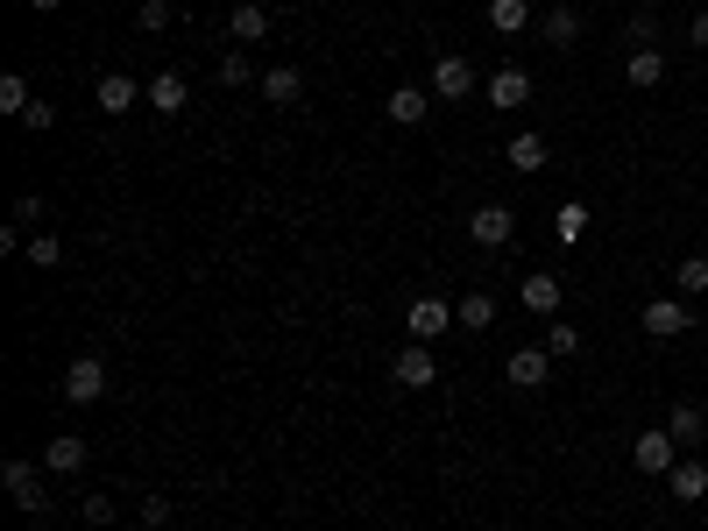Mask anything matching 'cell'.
Listing matches in <instances>:
<instances>
[{"instance_id":"32","label":"cell","mask_w":708,"mask_h":531,"mask_svg":"<svg viewBox=\"0 0 708 531\" xmlns=\"http://www.w3.org/2000/svg\"><path fill=\"white\" fill-rule=\"evenodd\" d=\"M79 518H86L92 531H107V524H113V497H86V503H79Z\"/></svg>"},{"instance_id":"10","label":"cell","mask_w":708,"mask_h":531,"mask_svg":"<svg viewBox=\"0 0 708 531\" xmlns=\"http://www.w3.org/2000/svg\"><path fill=\"white\" fill-rule=\"evenodd\" d=\"M546 375H552V354H546V348H518V354L503 362V383H510V390H539Z\"/></svg>"},{"instance_id":"39","label":"cell","mask_w":708,"mask_h":531,"mask_svg":"<svg viewBox=\"0 0 708 531\" xmlns=\"http://www.w3.org/2000/svg\"><path fill=\"white\" fill-rule=\"evenodd\" d=\"M100 8H107V0H100Z\"/></svg>"},{"instance_id":"4","label":"cell","mask_w":708,"mask_h":531,"mask_svg":"<svg viewBox=\"0 0 708 531\" xmlns=\"http://www.w3.org/2000/svg\"><path fill=\"white\" fill-rule=\"evenodd\" d=\"M447 327H461V312H453L447 298H411V312H405V333L411 340H426V348H432Z\"/></svg>"},{"instance_id":"38","label":"cell","mask_w":708,"mask_h":531,"mask_svg":"<svg viewBox=\"0 0 708 531\" xmlns=\"http://www.w3.org/2000/svg\"><path fill=\"white\" fill-rule=\"evenodd\" d=\"M29 8H36V14H57V8H64V0H29Z\"/></svg>"},{"instance_id":"15","label":"cell","mask_w":708,"mask_h":531,"mask_svg":"<svg viewBox=\"0 0 708 531\" xmlns=\"http://www.w3.org/2000/svg\"><path fill=\"white\" fill-rule=\"evenodd\" d=\"M624 79L638 86V92H652V86H666V50L659 43H645V50H630V64H624Z\"/></svg>"},{"instance_id":"22","label":"cell","mask_w":708,"mask_h":531,"mask_svg":"<svg viewBox=\"0 0 708 531\" xmlns=\"http://www.w3.org/2000/svg\"><path fill=\"white\" fill-rule=\"evenodd\" d=\"M489 29L496 36H525L531 29V0H489Z\"/></svg>"},{"instance_id":"3","label":"cell","mask_w":708,"mask_h":531,"mask_svg":"<svg viewBox=\"0 0 708 531\" xmlns=\"http://www.w3.org/2000/svg\"><path fill=\"white\" fill-rule=\"evenodd\" d=\"M390 383H397V390H432V383H439V362H432L426 340H411V348L390 354Z\"/></svg>"},{"instance_id":"27","label":"cell","mask_w":708,"mask_h":531,"mask_svg":"<svg viewBox=\"0 0 708 531\" xmlns=\"http://www.w3.org/2000/svg\"><path fill=\"white\" fill-rule=\"evenodd\" d=\"M0 113H14V121L29 113V79H22V71H8V79H0Z\"/></svg>"},{"instance_id":"7","label":"cell","mask_w":708,"mask_h":531,"mask_svg":"<svg viewBox=\"0 0 708 531\" xmlns=\"http://www.w3.org/2000/svg\"><path fill=\"white\" fill-rule=\"evenodd\" d=\"M638 327L652 333V340H680L687 327H695V319H687V298H652V305L638 312Z\"/></svg>"},{"instance_id":"6","label":"cell","mask_w":708,"mask_h":531,"mask_svg":"<svg viewBox=\"0 0 708 531\" xmlns=\"http://www.w3.org/2000/svg\"><path fill=\"white\" fill-rule=\"evenodd\" d=\"M510 234H518V213H510V206H475V213H468V241H475V249H503Z\"/></svg>"},{"instance_id":"14","label":"cell","mask_w":708,"mask_h":531,"mask_svg":"<svg viewBox=\"0 0 708 531\" xmlns=\"http://www.w3.org/2000/svg\"><path fill=\"white\" fill-rule=\"evenodd\" d=\"M43 468H50V475H79V468H86V440H79V432L43 440Z\"/></svg>"},{"instance_id":"19","label":"cell","mask_w":708,"mask_h":531,"mask_svg":"<svg viewBox=\"0 0 708 531\" xmlns=\"http://www.w3.org/2000/svg\"><path fill=\"white\" fill-rule=\"evenodd\" d=\"M136 100H142V86L128 71H100V113H128Z\"/></svg>"},{"instance_id":"26","label":"cell","mask_w":708,"mask_h":531,"mask_svg":"<svg viewBox=\"0 0 708 531\" xmlns=\"http://www.w3.org/2000/svg\"><path fill=\"white\" fill-rule=\"evenodd\" d=\"M453 312H461V327H496V298L489 291H468Z\"/></svg>"},{"instance_id":"34","label":"cell","mask_w":708,"mask_h":531,"mask_svg":"<svg viewBox=\"0 0 708 531\" xmlns=\"http://www.w3.org/2000/svg\"><path fill=\"white\" fill-rule=\"evenodd\" d=\"M136 518H142L149 531H163V524H170V497H142V510H136Z\"/></svg>"},{"instance_id":"30","label":"cell","mask_w":708,"mask_h":531,"mask_svg":"<svg viewBox=\"0 0 708 531\" xmlns=\"http://www.w3.org/2000/svg\"><path fill=\"white\" fill-rule=\"evenodd\" d=\"M581 234H588V206L567 199V206H560V241H581Z\"/></svg>"},{"instance_id":"23","label":"cell","mask_w":708,"mask_h":531,"mask_svg":"<svg viewBox=\"0 0 708 531\" xmlns=\"http://www.w3.org/2000/svg\"><path fill=\"white\" fill-rule=\"evenodd\" d=\"M503 163H510V170H525V178H531V170L546 163V136H531V128H525V136H510V149H503Z\"/></svg>"},{"instance_id":"9","label":"cell","mask_w":708,"mask_h":531,"mask_svg":"<svg viewBox=\"0 0 708 531\" xmlns=\"http://www.w3.org/2000/svg\"><path fill=\"white\" fill-rule=\"evenodd\" d=\"M525 100H531V71L496 64V71H489V107H496V113H518Z\"/></svg>"},{"instance_id":"11","label":"cell","mask_w":708,"mask_h":531,"mask_svg":"<svg viewBox=\"0 0 708 531\" xmlns=\"http://www.w3.org/2000/svg\"><path fill=\"white\" fill-rule=\"evenodd\" d=\"M539 36H546L552 50H574V43H581V14H574L567 0H552V8L539 14Z\"/></svg>"},{"instance_id":"29","label":"cell","mask_w":708,"mask_h":531,"mask_svg":"<svg viewBox=\"0 0 708 531\" xmlns=\"http://www.w3.org/2000/svg\"><path fill=\"white\" fill-rule=\"evenodd\" d=\"M136 22H142L149 36H163L170 22H178V8H170V0H142V8H136Z\"/></svg>"},{"instance_id":"37","label":"cell","mask_w":708,"mask_h":531,"mask_svg":"<svg viewBox=\"0 0 708 531\" xmlns=\"http://www.w3.org/2000/svg\"><path fill=\"white\" fill-rule=\"evenodd\" d=\"M687 43H695V50H708V8L695 14V22H687Z\"/></svg>"},{"instance_id":"1","label":"cell","mask_w":708,"mask_h":531,"mask_svg":"<svg viewBox=\"0 0 708 531\" xmlns=\"http://www.w3.org/2000/svg\"><path fill=\"white\" fill-rule=\"evenodd\" d=\"M43 475H50V468H36V461H8V468H0V482H8V497H14V510H22V518H50Z\"/></svg>"},{"instance_id":"20","label":"cell","mask_w":708,"mask_h":531,"mask_svg":"<svg viewBox=\"0 0 708 531\" xmlns=\"http://www.w3.org/2000/svg\"><path fill=\"white\" fill-rule=\"evenodd\" d=\"M666 489H674V503H701L708 497V461H680L674 475H666Z\"/></svg>"},{"instance_id":"25","label":"cell","mask_w":708,"mask_h":531,"mask_svg":"<svg viewBox=\"0 0 708 531\" xmlns=\"http://www.w3.org/2000/svg\"><path fill=\"white\" fill-rule=\"evenodd\" d=\"M29 262H36V270H57V262H64V241H57L50 227H36V234H29Z\"/></svg>"},{"instance_id":"33","label":"cell","mask_w":708,"mask_h":531,"mask_svg":"<svg viewBox=\"0 0 708 531\" xmlns=\"http://www.w3.org/2000/svg\"><path fill=\"white\" fill-rule=\"evenodd\" d=\"M43 213H50V206L36 199V192H22V199H14V213H8V220H22V227H43Z\"/></svg>"},{"instance_id":"2","label":"cell","mask_w":708,"mask_h":531,"mask_svg":"<svg viewBox=\"0 0 708 531\" xmlns=\"http://www.w3.org/2000/svg\"><path fill=\"white\" fill-rule=\"evenodd\" d=\"M630 461H638V475H674V468H680V440L666 425H652V432L630 440Z\"/></svg>"},{"instance_id":"8","label":"cell","mask_w":708,"mask_h":531,"mask_svg":"<svg viewBox=\"0 0 708 531\" xmlns=\"http://www.w3.org/2000/svg\"><path fill=\"white\" fill-rule=\"evenodd\" d=\"M432 100H468V92H475V64H468V57H432Z\"/></svg>"},{"instance_id":"16","label":"cell","mask_w":708,"mask_h":531,"mask_svg":"<svg viewBox=\"0 0 708 531\" xmlns=\"http://www.w3.org/2000/svg\"><path fill=\"white\" fill-rule=\"evenodd\" d=\"M518 298H525V312H539V319H552V312H560V277H552V270H531Z\"/></svg>"},{"instance_id":"18","label":"cell","mask_w":708,"mask_h":531,"mask_svg":"<svg viewBox=\"0 0 708 531\" xmlns=\"http://www.w3.org/2000/svg\"><path fill=\"white\" fill-rule=\"evenodd\" d=\"M298 92H305V71H291V64L262 71V100H270V107H298Z\"/></svg>"},{"instance_id":"13","label":"cell","mask_w":708,"mask_h":531,"mask_svg":"<svg viewBox=\"0 0 708 531\" xmlns=\"http://www.w3.org/2000/svg\"><path fill=\"white\" fill-rule=\"evenodd\" d=\"M142 100L157 107V113H185V107H191V86L178 79V71H157V79L142 86Z\"/></svg>"},{"instance_id":"12","label":"cell","mask_w":708,"mask_h":531,"mask_svg":"<svg viewBox=\"0 0 708 531\" xmlns=\"http://www.w3.org/2000/svg\"><path fill=\"white\" fill-rule=\"evenodd\" d=\"M382 113H390L397 128H418V121L432 113V92H426V86H397L390 100H382Z\"/></svg>"},{"instance_id":"31","label":"cell","mask_w":708,"mask_h":531,"mask_svg":"<svg viewBox=\"0 0 708 531\" xmlns=\"http://www.w3.org/2000/svg\"><path fill=\"white\" fill-rule=\"evenodd\" d=\"M248 79H256V64H248L241 50H227L220 57V86H248Z\"/></svg>"},{"instance_id":"28","label":"cell","mask_w":708,"mask_h":531,"mask_svg":"<svg viewBox=\"0 0 708 531\" xmlns=\"http://www.w3.org/2000/svg\"><path fill=\"white\" fill-rule=\"evenodd\" d=\"M546 354H552V362L581 354V327H560V319H552V327H546Z\"/></svg>"},{"instance_id":"24","label":"cell","mask_w":708,"mask_h":531,"mask_svg":"<svg viewBox=\"0 0 708 531\" xmlns=\"http://www.w3.org/2000/svg\"><path fill=\"white\" fill-rule=\"evenodd\" d=\"M674 291H680V298H701V291H708V256H687V262H680V270H674Z\"/></svg>"},{"instance_id":"5","label":"cell","mask_w":708,"mask_h":531,"mask_svg":"<svg viewBox=\"0 0 708 531\" xmlns=\"http://www.w3.org/2000/svg\"><path fill=\"white\" fill-rule=\"evenodd\" d=\"M113 383H107V362L100 354H79V362L64 369V404H100Z\"/></svg>"},{"instance_id":"17","label":"cell","mask_w":708,"mask_h":531,"mask_svg":"<svg viewBox=\"0 0 708 531\" xmlns=\"http://www.w3.org/2000/svg\"><path fill=\"white\" fill-rule=\"evenodd\" d=\"M227 29H235V43H262V36H270V8H262V0H235Z\"/></svg>"},{"instance_id":"36","label":"cell","mask_w":708,"mask_h":531,"mask_svg":"<svg viewBox=\"0 0 708 531\" xmlns=\"http://www.w3.org/2000/svg\"><path fill=\"white\" fill-rule=\"evenodd\" d=\"M652 36H659V22H652V14H630V43L645 50V43H652Z\"/></svg>"},{"instance_id":"35","label":"cell","mask_w":708,"mask_h":531,"mask_svg":"<svg viewBox=\"0 0 708 531\" xmlns=\"http://www.w3.org/2000/svg\"><path fill=\"white\" fill-rule=\"evenodd\" d=\"M22 128H36V136H43V128H57V107H50V100H29V113H22Z\"/></svg>"},{"instance_id":"21","label":"cell","mask_w":708,"mask_h":531,"mask_svg":"<svg viewBox=\"0 0 708 531\" xmlns=\"http://www.w3.org/2000/svg\"><path fill=\"white\" fill-rule=\"evenodd\" d=\"M666 432H674L680 447H701V432H708V411H701V404H674V411H666Z\"/></svg>"}]
</instances>
